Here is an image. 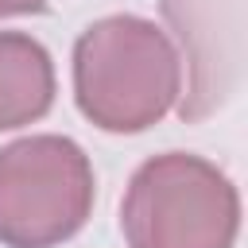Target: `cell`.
I'll list each match as a JSON object with an SVG mask.
<instances>
[{
    "instance_id": "cell-1",
    "label": "cell",
    "mask_w": 248,
    "mask_h": 248,
    "mask_svg": "<svg viewBox=\"0 0 248 248\" xmlns=\"http://www.w3.org/2000/svg\"><path fill=\"white\" fill-rule=\"evenodd\" d=\"M74 89L81 112L105 132H140L178 101L182 66L155 23L108 16L74 46Z\"/></svg>"
},
{
    "instance_id": "cell-2",
    "label": "cell",
    "mask_w": 248,
    "mask_h": 248,
    "mask_svg": "<svg viewBox=\"0 0 248 248\" xmlns=\"http://www.w3.org/2000/svg\"><path fill=\"white\" fill-rule=\"evenodd\" d=\"M236 190L198 155H159L143 163L124 194V236L132 248H232Z\"/></svg>"
},
{
    "instance_id": "cell-3",
    "label": "cell",
    "mask_w": 248,
    "mask_h": 248,
    "mask_svg": "<svg viewBox=\"0 0 248 248\" xmlns=\"http://www.w3.org/2000/svg\"><path fill=\"white\" fill-rule=\"evenodd\" d=\"M93 205V170L78 143L27 136L0 151V240L50 248L74 236Z\"/></svg>"
},
{
    "instance_id": "cell-4",
    "label": "cell",
    "mask_w": 248,
    "mask_h": 248,
    "mask_svg": "<svg viewBox=\"0 0 248 248\" xmlns=\"http://www.w3.org/2000/svg\"><path fill=\"white\" fill-rule=\"evenodd\" d=\"M54 101L50 54L16 31H0V128L39 120Z\"/></svg>"
},
{
    "instance_id": "cell-5",
    "label": "cell",
    "mask_w": 248,
    "mask_h": 248,
    "mask_svg": "<svg viewBox=\"0 0 248 248\" xmlns=\"http://www.w3.org/2000/svg\"><path fill=\"white\" fill-rule=\"evenodd\" d=\"M46 0H0V16H23V12H39Z\"/></svg>"
}]
</instances>
